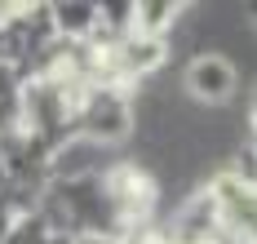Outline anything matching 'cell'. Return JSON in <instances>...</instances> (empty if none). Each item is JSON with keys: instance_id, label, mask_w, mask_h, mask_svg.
Returning <instances> with one entry per match:
<instances>
[{"instance_id": "1", "label": "cell", "mask_w": 257, "mask_h": 244, "mask_svg": "<svg viewBox=\"0 0 257 244\" xmlns=\"http://www.w3.org/2000/svg\"><path fill=\"white\" fill-rule=\"evenodd\" d=\"M133 134V93L115 80H89L76 98V142L120 147Z\"/></svg>"}, {"instance_id": "2", "label": "cell", "mask_w": 257, "mask_h": 244, "mask_svg": "<svg viewBox=\"0 0 257 244\" xmlns=\"http://www.w3.org/2000/svg\"><path fill=\"white\" fill-rule=\"evenodd\" d=\"M208 200L217 209L226 244H257V182L239 169H226L208 182Z\"/></svg>"}, {"instance_id": "3", "label": "cell", "mask_w": 257, "mask_h": 244, "mask_svg": "<svg viewBox=\"0 0 257 244\" xmlns=\"http://www.w3.org/2000/svg\"><path fill=\"white\" fill-rule=\"evenodd\" d=\"M106 187L115 195V209L128 222V231L151 226L155 204H160V182H155L142 164H111L106 169Z\"/></svg>"}, {"instance_id": "4", "label": "cell", "mask_w": 257, "mask_h": 244, "mask_svg": "<svg viewBox=\"0 0 257 244\" xmlns=\"http://www.w3.org/2000/svg\"><path fill=\"white\" fill-rule=\"evenodd\" d=\"M182 84H186V93L195 102L222 107V102H231L235 89H239V67L226 54H195L182 67Z\"/></svg>"}, {"instance_id": "5", "label": "cell", "mask_w": 257, "mask_h": 244, "mask_svg": "<svg viewBox=\"0 0 257 244\" xmlns=\"http://www.w3.org/2000/svg\"><path fill=\"white\" fill-rule=\"evenodd\" d=\"M0 244H76V235L58 231L40 209H31V213H23L9 231H5V240H0Z\"/></svg>"}, {"instance_id": "6", "label": "cell", "mask_w": 257, "mask_h": 244, "mask_svg": "<svg viewBox=\"0 0 257 244\" xmlns=\"http://www.w3.org/2000/svg\"><path fill=\"white\" fill-rule=\"evenodd\" d=\"M182 18V5H160V0H142V5H133V31H142V36H169V27Z\"/></svg>"}, {"instance_id": "7", "label": "cell", "mask_w": 257, "mask_h": 244, "mask_svg": "<svg viewBox=\"0 0 257 244\" xmlns=\"http://www.w3.org/2000/svg\"><path fill=\"white\" fill-rule=\"evenodd\" d=\"M169 244H226V235H213V240H169Z\"/></svg>"}, {"instance_id": "8", "label": "cell", "mask_w": 257, "mask_h": 244, "mask_svg": "<svg viewBox=\"0 0 257 244\" xmlns=\"http://www.w3.org/2000/svg\"><path fill=\"white\" fill-rule=\"evenodd\" d=\"M244 14H248V23H253V27H257V5H248V9H244Z\"/></svg>"}]
</instances>
